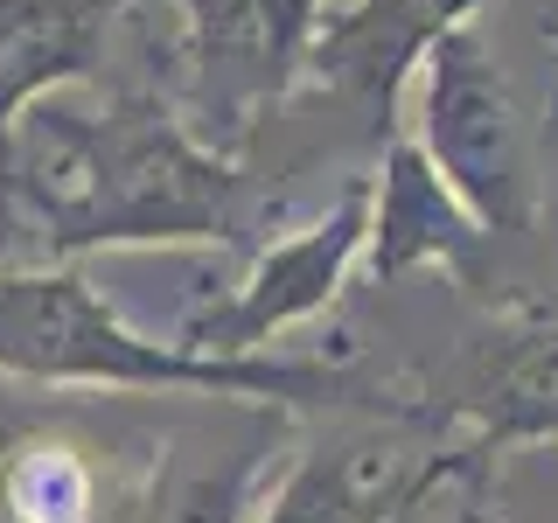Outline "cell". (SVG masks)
<instances>
[{"instance_id": "cell-1", "label": "cell", "mask_w": 558, "mask_h": 523, "mask_svg": "<svg viewBox=\"0 0 558 523\" xmlns=\"http://www.w3.org/2000/svg\"><path fill=\"white\" fill-rule=\"evenodd\" d=\"M0 188L43 238L49 266L84 252H147V244H231L244 174L231 154L203 147L168 98L70 92L28 105L0 147Z\"/></svg>"}, {"instance_id": "cell-13", "label": "cell", "mask_w": 558, "mask_h": 523, "mask_svg": "<svg viewBox=\"0 0 558 523\" xmlns=\"http://www.w3.org/2000/svg\"><path fill=\"white\" fill-rule=\"evenodd\" d=\"M453 523H496V510H488V467H482V475H468V488H461V510H453Z\"/></svg>"}, {"instance_id": "cell-7", "label": "cell", "mask_w": 558, "mask_h": 523, "mask_svg": "<svg viewBox=\"0 0 558 523\" xmlns=\"http://www.w3.org/2000/svg\"><path fill=\"white\" fill-rule=\"evenodd\" d=\"M433 426H453L482 461L510 447H558V314H502L426 384Z\"/></svg>"}, {"instance_id": "cell-8", "label": "cell", "mask_w": 558, "mask_h": 523, "mask_svg": "<svg viewBox=\"0 0 558 523\" xmlns=\"http://www.w3.org/2000/svg\"><path fill=\"white\" fill-rule=\"evenodd\" d=\"M475 14H482V0H328L322 22H314L307 77L328 98L356 105L391 139L412 70H426L433 49L453 28H468Z\"/></svg>"}, {"instance_id": "cell-11", "label": "cell", "mask_w": 558, "mask_h": 523, "mask_svg": "<svg viewBox=\"0 0 558 523\" xmlns=\"http://www.w3.org/2000/svg\"><path fill=\"white\" fill-rule=\"evenodd\" d=\"M279 418L287 412H252L238 447L223 440H168L154 453V475L133 488V502L119 510V523H244L258 496V475L272 461Z\"/></svg>"}, {"instance_id": "cell-9", "label": "cell", "mask_w": 558, "mask_h": 523, "mask_svg": "<svg viewBox=\"0 0 558 523\" xmlns=\"http://www.w3.org/2000/svg\"><path fill=\"white\" fill-rule=\"evenodd\" d=\"M482 252H488V231L453 203V188L433 174V161L418 154V139L391 133L384 139V168L371 174V238H363L371 279L398 287L405 272L440 266V272L475 287Z\"/></svg>"}, {"instance_id": "cell-6", "label": "cell", "mask_w": 558, "mask_h": 523, "mask_svg": "<svg viewBox=\"0 0 558 523\" xmlns=\"http://www.w3.org/2000/svg\"><path fill=\"white\" fill-rule=\"evenodd\" d=\"M398 433H418V426L363 418L349 433L314 440L287 467V482L272 488L258 523H412V510L426 496H440L447 482H468L488 467L468 440L405 447Z\"/></svg>"}, {"instance_id": "cell-3", "label": "cell", "mask_w": 558, "mask_h": 523, "mask_svg": "<svg viewBox=\"0 0 558 523\" xmlns=\"http://www.w3.org/2000/svg\"><path fill=\"white\" fill-rule=\"evenodd\" d=\"M418 154L453 188V203L496 231H531L537 223V161H531V119L496 70L475 22L453 28L426 57V92H418Z\"/></svg>"}, {"instance_id": "cell-5", "label": "cell", "mask_w": 558, "mask_h": 523, "mask_svg": "<svg viewBox=\"0 0 558 523\" xmlns=\"http://www.w3.org/2000/svg\"><path fill=\"white\" fill-rule=\"evenodd\" d=\"M363 238H371V174L342 182V196L307 231L266 244L231 293L189 307L174 342L196 349V356H258L272 336H287V328L314 321L322 307H336V293L349 287V272L363 258Z\"/></svg>"}, {"instance_id": "cell-14", "label": "cell", "mask_w": 558, "mask_h": 523, "mask_svg": "<svg viewBox=\"0 0 558 523\" xmlns=\"http://www.w3.org/2000/svg\"><path fill=\"white\" fill-rule=\"evenodd\" d=\"M551 42H558V28H551Z\"/></svg>"}, {"instance_id": "cell-10", "label": "cell", "mask_w": 558, "mask_h": 523, "mask_svg": "<svg viewBox=\"0 0 558 523\" xmlns=\"http://www.w3.org/2000/svg\"><path fill=\"white\" fill-rule=\"evenodd\" d=\"M126 0H0V147L28 105L92 92Z\"/></svg>"}, {"instance_id": "cell-12", "label": "cell", "mask_w": 558, "mask_h": 523, "mask_svg": "<svg viewBox=\"0 0 558 523\" xmlns=\"http://www.w3.org/2000/svg\"><path fill=\"white\" fill-rule=\"evenodd\" d=\"M98 482L70 440L43 426H0V523H92Z\"/></svg>"}, {"instance_id": "cell-4", "label": "cell", "mask_w": 558, "mask_h": 523, "mask_svg": "<svg viewBox=\"0 0 558 523\" xmlns=\"http://www.w3.org/2000/svg\"><path fill=\"white\" fill-rule=\"evenodd\" d=\"M182 8V98L174 119L217 154H238L301 92L314 22L328 0H174Z\"/></svg>"}, {"instance_id": "cell-2", "label": "cell", "mask_w": 558, "mask_h": 523, "mask_svg": "<svg viewBox=\"0 0 558 523\" xmlns=\"http://www.w3.org/2000/svg\"><path fill=\"white\" fill-rule=\"evenodd\" d=\"M0 377L49 391H189L252 412H356L440 433L412 384H371L301 356H196L174 336H140L77 266L0 272Z\"/></svg>"}]
</instances>
